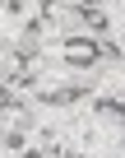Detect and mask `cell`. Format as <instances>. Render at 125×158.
<instances>
[{
    "mask_svg": "<svg viewBox=\"0 0 125 158\" xmlns=\"http://www.w3.org/2000/svg\"><path fill=\"white\" fill-rule=\"evenodd\" d=\"M84 98H93V79H70L60 89H33V107H74Z\"/></svg>",
    "mask_w": 125,
    "mask_h": 158,
    "instance_id": "cell-1",
    "label": "cell"
}]
</instances>
